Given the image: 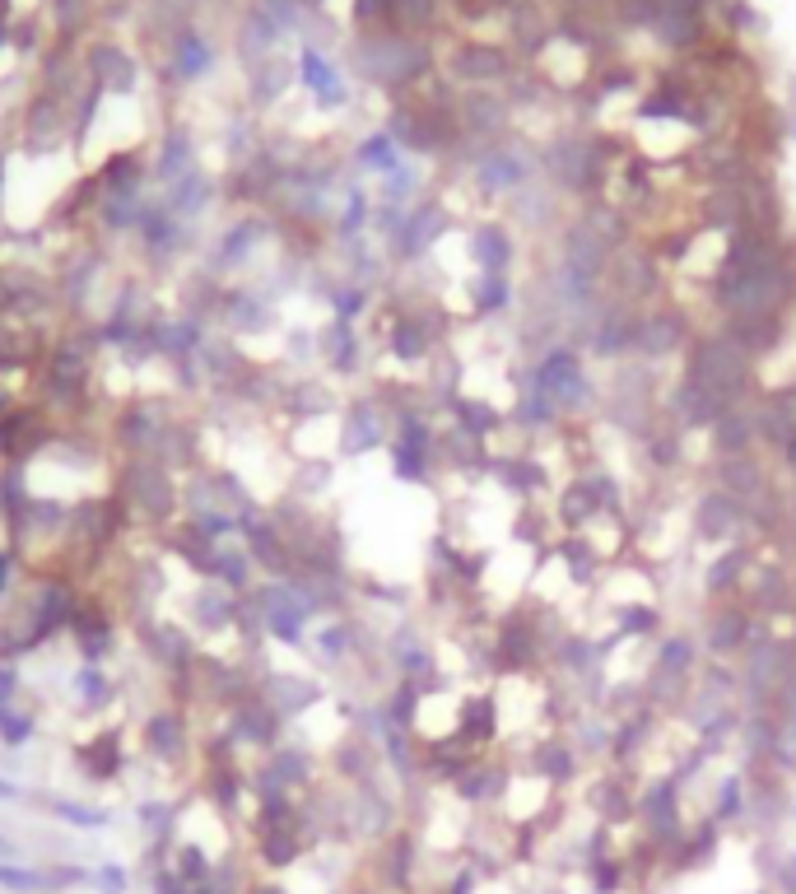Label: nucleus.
<instances>
[{"mask_svg":"<svg viewBox=\"0 0 796 894\" xmlns=\"http://www.w3.org/2000/svg\"><path fill=\"white\" fill-rule=\"evenodd\" d=\"M750 359H755V354H745L727 331H722V336H703L699 345H694V354H689L685 378H694L703 392H713L717 401L731 410L745 396V387H750Z\"/></svg>","mask_w":796,"mask_h":894,"instance_id":"1","label":"nucleus"},{"mask_svg":"<svg viewBox=\"0 0 796 894\" xmlns=\"http://www.w3.org/2000/svg\"><path fill=\"white\" fill-rule=\"evenodd\" d=\"M531 387L554 396V406L568 410L578 406L582 396H587V378H582V359L573 350H545L540 354V364L531 368Z\"/></svg>","mask_w":796,"mask_h":894,"instance_id":"2","label":"nucleus"},{"mask_svg":"<svg viewBox=\"0 0 796 894\" xmlns=\"http://www.w3.org/2000/svg\"><path fill=\"white\" fill-rule=\"evenodd\" d=\"M745 522V503L731 499L727 489H713L699 499V536L703 541H727L736 536V527Z\"/></svg>","mask_w":796,"mask_h":894,"instance_id":"3","label":"nucleus"},{"mask_svg":"<svg viewBox=\"0 0 796 894\" xmlns=\"http://www.w3.org/2000/svg\"><path fill=\"white\" fill-rule=\"evenodd\" d=\"M717 475H722V489H727L731 499H741V503H755V499H764V494H769V480H764V466L755 461V452H741V457H722Z\"/></svg>","mask_w":796,"mask_h":894,"instance_id":"4","label":"nucleus"},{"mask_svg":"<svg viewBox=\"0 0 796 894\" xmlns=\"http://www.w3.org/2000/svg\"><path fill=\"white\" fill-rule=\"evenodd\" d=\"M536 652H540L536 624L517 620V615L499 624V643H494V657H499V666H508V671H517V666H531V662H536Z\"/></svg>","mask_w":796,"mask_h":894,"instance_id":"5","label":"nucleus"},{"mask_svg":"<svg viewBox=\"0 0 796 894\" xmlns=\"http://www.w3.org/2000/svg\"><path fill=\"white\" fill-rule=\"evenodd\" d=\"M713 434H717V452H722V457H741V452H750V447H755V438H759L755 410L731 406L727 415L713 424Z\"/></svg>","mask_w":796,"mask_h":894,"instance_id":"6","label":"nucleus"},{"mask_svg":"<svg viewBox=\"0 0 796 894\" xmlns=\"http://www.w3.org/2000/svg\"><path fill=\"white\" fill-rule=\"evenodd\" d=\"M592 345H596V354H624V350H634V345H638V317L629 308H610L606 317H601V326H596Z\"/></svg>","mask_w":796,"mask_h":894,"instance_id":"7","label":"nucleus"},{"mask_svg":"<svg viewBox=\"0 0 796 894\" xmlns=\"http://www.w3.org/2000/svg\"><path fill=\"white\" fill-rule=\"evenodd\" d=\"M685 345V326L675 322V317H643L638 322V350L648 354V359H666V354H675Z\"/></svg>","mask_w":796,"mask_h":894,"instance_id":"8","label":"nucleus"},{"mask_svg":"<svg viewBox=\"0 0 796 894\" xmlns=\"http://www.w3.org/2000/svg\"><path fill=\"white\" fill-rule=\"evenodd\" d=\"M750 638V615L741 606H722L708 615V648L722 657V652H736Z\"/></svg>","mask_w":796,"mask_h":894,"instance_id":"9","label":"nucleus"},{"mask_svg":"<svg viewBox=\"0 0 796 894\" xmlns=\"http://www.w3.org/2000/svg\"><path fill=\"white\" fill-rule=\"evenodd\" d=\"M527 182V163L517 159L513 149H494L485 163H480V187L485 191H517Z\"/></svg>","mask_w":796,"mask_h":894,"instance_id":"10","label":"nucleus"},{"mask_svg":"<svg viewBox=\"0 0 796 894\" xmlns=\"http://www.w3.org/2000/svg\"><path fill=\"white\" fill-rule=\"evenodd\" d=\"M475 261H480V271H485V275H503V271H508V261H513V238H508V229L485 224V229L475 233Z\"/></svg>","mask_w":796,"mask_h":894,"instance_id":"11","label":"nucleus"},{"mask_svg":"<svg viewBox=\"0 0 796 894\" xmlns=\"http://www.w3.org/2000/svg\"><path fill=\"white\" fill-rule=\"evenodd\" d=\"M643 820H648V829L657 839H671L675 829H680V820H675V783H657L643 797Z\"/></svg>","mask_w":796,"mask_h":894,"instance_id":"12","label":"nucleus"},{"mask_svg":"<svg viewBox=\"0 0 796 894\" xmlns=\"http://www.w3.org/2000/svg\"><path fill=\"white\" fill-rule=\"evenodd\" d=\"M531 764H536L540 778H550V783H564L568 773H573V764H578V755H573V745H568V741L550 736V741H540V745H536Z\"/></svg>","mask_w":796,"mask_h":894,"instance_id":"13","label":"nucleus"},{"mask_svg":"<svg viewBox=\"0 0 796 894\" xmlns=\"http://www.w3.org/2000/svg\"><path fill=\"white\" fill-rule=\"evenodd\" d=\"M745 569H750V545H731L722 559H713V569H708L703 587H708V592H727V587L741 583Z\"/></svg>","mask_w":796,"mask_h":894,"instance_id":"14","label":"nucleus"},{"mask_svg":"<svg viewBox=\"0 0 796 894\" xmlns=\"http://www.w3.org/2000/svg\"><path fill=\"white\" fill-rule=\"evenodd\" d=\"M554 415H559V406H554V396L550 392H540V387H527V396L517 401V420L536 424V429H545V424H554Z\"/></svg>","mask_w":796,"mask_h":894,"instance_id":"15","label":"nucleus"},{"mask_svg":"<svg viewBox=\"0 0 796 894\" xmlns=\"http://www.w3.org/2000/svg\"><path fill=\"white\" fill-rule=\"evenodd\" d=\"M461 736H471V741H489L494 736V704L489 699L461 704Z\"/></svg>","mask_w":796,"mask_h":894,"instance_id":"16","label":"nucleus"},{"mask_svg":"<svg viewBox=\"0 0 796 894\" xmlns=\"http://www.w3.org/2000/svg\"><path fill=\"white\" fill-rule=\"evenodd\" d=\"M499 787H503L499 769H471V773H461V778H457V792L466 801H485V797H494Z\"/></svg>","mask_w":796,"mask_h":894,"instance_id":"17","label":"nucleus"},{"mask_svg":"<svg viewBox=\"0 0 796 894\" xmlns=\"http://www.w3.org/2000/svg\"><path fill=\"white\" fill-rule=\"evenodd\" d=\"M689 666H694V648H689V638H666V643H662V657H657V671L685 680Z\"/></svg>","mask_w":796,"mask_h":894,"instance_id":"18","label":"nucleus"},{"mask_svg":"<svg viewBox=\"0 0 796 894\" xmlns=\"http://www.w3.org/2000/svg\"><path fill=\"white\" fill-rule=\"evenodd\" d=\"M392 350H396V359H424V350H429L424 326H419V322H401L392 331Z\"/></svg>","mask_w":796,"mask_h":894,"instance_id":"19","label":"nucleus"},{"mask_svg":"<svg viewBox=\"0 0 796 894\" xmlns=\"http://www.w3.org/2000/svg\"><path fill=\"white\" fill-rule=\"evenodd\" d=\"M457 420H461V429H471V434L485 438L489 429L499 424V410L480 406V401H457Z\"/></svg>","mask_w":796,"mask_h":894,"instance_id":"20","label":"nucleus"},{"mask_svg":"<svg viewBox=\"0 0 796 894\" xmlns=\"http://www.w3.org/2000/svg\"><path fill=\"white\" fill-rule=\"evenodd\" d=\"M508 275H485L480 280V294H475V303H480V312H499L508 308Z\"/></svg>","mask_w":796,"mask_h":894,"instance_id":"21","label":"nucleus"},{"mask_svg":"<svg viewBox=\"0 0 796 894\" xmlns=\"http://www.w3.org/2000/svg\"><path fill=\"white\" fill-rule=\"evenodd\" d=\"M0 885H5V890L28 894V890H42L47 876H38V871H28V867H0Z\"/></svg>","mask_w":796,"mask_h":894,"instance_id":"22","label":"nucleus"},{"mask_svg":"<svg viewBox=\"0 0 796 894\" xmlns=\"http://www.w3.org/2000/svg\"><path fill=\"white\" fill-rule=\"evenodd\" d=\"M620 620H624V634H652V629H657V610L629 606V610H620Z\"/></svg>","mask_w":796,"mask_h":894,"instance_id":"23","label":"nucleus"},{"mask_svg":"<svg viewBox=\"0 0 796 894\" xmlns=\"http://www.w3.org/2000/svg\"><path fill=\"white\" fill-rule=\"evenodd\" d=\"M717 815H722V820H736V815H741V778H727V783H722V792H717Z\"/></svg>","mask_w":796,"mask_h":894,"instance_id":"24","label":"nucleus"},{"mask_svg":"<svg viewBox=\"0 0 796 894\" xmlns=\"http://www.w3.org/2000/svg\"><path fill=\"white\" fill-rule=\"evenodd\" d=\"M648 452H652V461H657V466H671V461H675V438L671 434L648 438Z\"/></svg>","mask_w":796,"mask_h":894,"instance_id":"25","label":"nucleus"},{"mask_svg":"<svg viewBox=\"0 0 796 894\" xmlns=\"http://www.w3.org/2000/svg\"><path fill=\"white\" fill-rule=\"evenodd\" d=\"M601 811H606L610 820H620V815H629V801H624V792H620V787H606V792H601Z\"/></svg>","mask_w":796,"mask_h":894,"instance_id":"26","label":"nucleus"},{"mask_svg":"<svg viewBox=\"0 0 796 894\" xmlns=\"http://www.w3.org/2000/svg\"><path fill=\"white\" fill-rule=\"evenodd\" d=\"M98 890H103V894H122L126 890L122 867H103V871H98Z\"/></svg>","mask_w":796,"mask_h":894,"instance_id":"27","label":"nucleus"},{"mask_svg":"<svg viewBox=\"0 0 796 894\" xmlns=\"http://www.w3.org/2000/svg\"><path fill=\"white\" fill-rule=\"evenodd\" d=\"M252 894H284V890H280V885H257Z\"/></svg>","mask_w":796,"mask_h":894,"instance_id":"28","label":"nucleus"},{"mask_svg":"<svg viewBox=\"0 0 796 894\" xmlns=\"http://www.w3.org/2000/svg\"><path fill=\"white\" fill-rule=\"evenodd\" d=\"M0 853H10V843H5V839H0Z\"/></svg>","mask_w":796,"mask_h":894,"instance_id":"29","label":"nucleus"},{"mask_svg":"<svg viewBox=\"0 0 796 894\" xmlns=\"http://www.w3.org/2000/svg\"><path fill=\"white\" fill-rule=\"evenodd\" d=\"M792 894H796V885H792Z\"/></svg>","mask_w":796,"mask_h":894,"instance_id":"30","label":"nucleus"}]
</instances>
